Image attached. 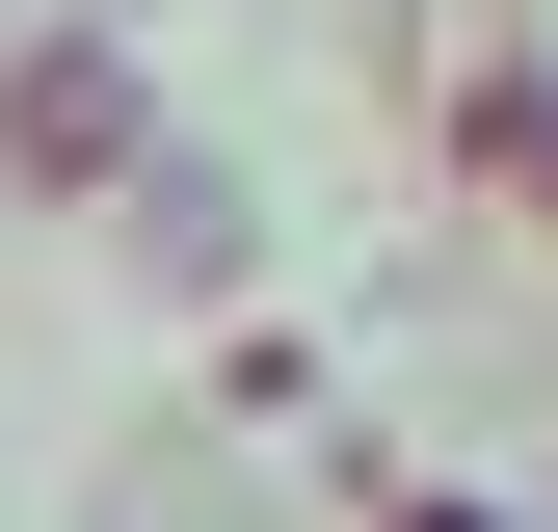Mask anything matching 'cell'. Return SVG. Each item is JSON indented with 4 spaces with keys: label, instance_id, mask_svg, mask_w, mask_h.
Wrapping results in <instances>:
<instances>
[{
    "label": "cell",
    "instance_id": "6da1fadb",
    "mask_svg": "<svg viewBox=\"0 0 558 532\" xmlns=\"http://www.w3.org/2000/svg\"><path fill=\"white\" fill-rule=\"evenodd\" d=\"M452 186L558 266V53H478V81H452Z\"/></svg>",
    "mask_w": 558,
    "mask_h": 532
},
{
    "label": "cell",
    "instance_id": "7a4b0ae2",
    "mask_svg": "<svg viewBox=\"0 0 558 532\" xmlns=\"http://www.w3.org/2000/svg\"><path fill=\"white\" fill-rule=\"evenodd\" d=\"M373 532H478V506H373Z\"/></svg>",
    "mask_w": 558,
    "mask_h": 532
}]
</instances>
